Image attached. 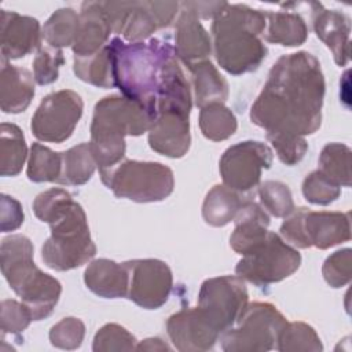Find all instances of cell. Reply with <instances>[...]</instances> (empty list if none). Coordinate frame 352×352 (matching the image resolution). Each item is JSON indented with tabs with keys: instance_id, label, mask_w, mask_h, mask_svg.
<instances>
[{
	"instance_id": "1",
	"label": "cell",
	"mask_w": 352,
	"mask_h": 352,
	"mask_svg": "<svg viewBox=\"0 0 352 352\" xmlns=\"http://www.w3.org/2000/svg\"><path fill=\"white\" fill-rule=\"evenodd\" d=\"M324 77L319 60L305 52L280 56L250 109V120L267 136H305L322 122Z\"/></svg>"
},
{
	"instance_id": "2",
	"label": "cell",
	"mask_w": 352,
	"mask_h": 352,
	"mask_svg": "<svg viewBox=\"0 0 352 352\" xmlns=\"http://www.w3.org/2000/svg\"><path fill=\"white\" fill-rule=\"evenodd\" d=\"M191 106L190 84L172 54L162 66L154 121L148 129V144L155 153L169 158L187 154L191 144Z\"/></svg>"
},
{
	"instance_id": "3",
	"label": "cell",
	"mask_w": 352,
	"mask_h": 352,
	"mask_svg": "<svg viewBox=\"0 0 352 352\" xmlns=\"http://www.w3.org/2000/svg\"><path fill=\"white\" fill-rule=\"evenodd\" d=\"M265 25V12L227 3L212 23L217 63L232 76L257 70L267 56V48L260 38Z\"/></svg>"
},
{
	"instance_id": "4",
	"label": "cell",
	"mask_w": 352,
	"mask_h": 352,
	"mask_svg": "<svg viewBox=\"0 0 352 352\" xmlns=\"http://www.w3.org/2000/svg\"><path fill=\"white\" fill-rule=\"evenodd\" d=\"M113 78L122 96L132 99L155 114L162 66L175 52L172 45L158 38L148 43H124L113 38L109 44Z\"/></svg>"
},
{
	"instance_id": "5",
	"label": "cell",
	"mask_w": 352,
	"mask_h": 352,
	"mask_svg": "<svg viewBox=\"0 0 352 352\" xmlns=\"http://www.w3.org/2000/svg\"><path fill=\"white\" fill-rule=\"evenodd\" d=\"M154 113L125 96L111 95L100 99L94 109L91 148L99 169L113 168L125 155V136L148 132Z\"/></svg>"
},
{
	"instance_id": "6",
	"label": "cell",
	"mask_w": 352,
	"mask_h": 352,
	"mask_svg": "<svg viewBox=\"0 0 352 352\" xmlns=\"http://www.w3.org/2000/svg\"><path fill=\"white\" fill-rule=\"evenodd\" d=\"M1 272L10 287L30 309L33 320L50 316L59 301L62 285L33 261V243L25 235H10L0 248Z\"/></svg>"
},
{
	"instance_id": "7",
	"label": "cell",
	"mask_w": 352,
	"mask_h": 352,
	"mask_svg": "<svg viewBox=\"0 0 352 352\" xmlns=\"http://www.w3.org/2000/svg\"><path fill=\"white\" fill-rule=\"evenodd\" d=\"M51 226V236L41 248L47 267L55 271H69L88 263L96 253L91 238L87 214L77 202L62 213Z\"/></svg>"
},
{
	"instance_id": "8",
	"label": "cell",
	"mask_w": 352,
	"mask_h": 352,
	"mask_svg": "<svg viewBox=\"0 0 352 352\" xmlns=\"http://www.w3.org/2000/svg\"><path fill=\"white\" fill-rule=\"evenodd\" d=\"M99 173L116 197L139 204L164 201L175 188L172 169L160 162L125 160L113 168L99 169Z\"/></svg>"
},
{
	"instance_id": "9",
	"label": "cell",
	"mask_w": 352,
	"mask_h": 352,
	"mask_svg": "<svg viewBox=\"0 0 352 352\" xmlns=\"http://www.w3.org/2000/svg\"><path fill=\"white\" fill-rule=\"evenodd\" d=\"M287 320L270 302L246 304L232 326L219 341L226 352H261L276 348L278 337Z\"/></svg>"
},
{
	"instance_id": "10",
	"label": "cell",
	"mask_w": 352,
	"mask_h": 352,
	"mask_svg": "<svg viewBox=\"0 0 352 352\" xmlns=\"http://www.w3.org/2000/svg\"><path fill=\"white\" fill-rule=\"evenodd\" d=\"M282 239L292 246L329 249L351 239L349 213L294 208L280 226Z\"/></svg>"
},
{
	"instance_id": "11",
	"label": "cell",
	"mask_w": 352,
	"mask_h": 352,
	"mask_svg": "<svg viewBox=\"0 0 352 352\" xmlns=\"http://www.w3.org/2000/svg\"><path fill=\"white\" fill-rule=\"evenodd\" d=\"M300 264V253L278 234L268 231L264 241L242 256L235 274L256 286H267L289 278Z\"/></svg>"
},
{
	"instance_id": "12",
	"label": "cell",
	"mask_w": 352,
	"mask_h": 352,
	"mask_svg": "<svg viewBox=\"0 0 352 352\" xmlns=\"http://www.w3.org/2000/svg\"><path fill=\"white\" fill-rule=\"evenodd\" d=\"M114 33L131 43L148 38L155 30L166 28L175 19L177 1H102Z\"/></svg>"
},
{
	"instance_id": "13",
	"label": "cell",
	"mask_w": 352,
	"mask_h": 352,
	"mask_svg": "<svg viewBox=\"0 0 352 352\" xmlns=\"http://www.w3.org/2000/svg\"><path fill=\"white\" fill-rule=\"evenodd\" d=\"M81 96L72 89L47 95L32 117V132L43 142L62 143L69 139L82 116Z\"/></svg>"
},
{
	"instance_id": "14",
	"label": "cell",
	"mask_w": 352,
	"mask_h": 352,
	"mask_svg": "<svg viewBox=\"0 0 352 352\" xmlns=\"http://www.w3.org/2000/svg\"><path fill=\"white\" fill-rule=\"evenodd\" d=\"M272 160V150L261 142L246 140L228 147L219 162L224 186L236 192L254 188L260 183L263 169H268Z\"/></svg>"
},
{
	"instance_id": "15",
	"label": "cell",
	"mask_w": 352,
	"mask_h": 352,
	"mask_svg": "<svg viewBox=\"0 0 352 352\" xmlns=\"http://www.w3.org/2000/svg\"><path fill=\"white\" fill-rule=\"evenodd\" d=\"M248 289L242 278L223 275L206 279L198 293V307L223 333L234 324L248 304Z\"/></svg>"
},
{
	"instance_id": "16",
	"label": "cell",
	"mask_w": 352,
	"mask_h": 352,
	"mask_svg": "<svg viewBox=\"0 0 352 352\" xmlns=\"http://www.w3.org/2000/svg\"><path fill=\"white\" fill-rule=\"evenodd\" d=\"M128 271L126 298L144 309H158L172 292L173 276L166 263L157 258H136L124 263Z\"/></svg>"
},
{
	"instance_id": "17",
	"label": "cell",
	"mask_w": 352,
	"mask_h": 352,
	"mask_svg": "<svg viewBox=\"0 0 352 352\" xmlns=\"http://www.w3.org/2000/svg\"><path fill=\"white\" fill-rule=\"evenodd\" d=\"M166 331L175 348L182 352L212 349L221 334L198 305L169 316Z\"/></svg>"
},
{
	"instance_id": "18",
	"label": "cell",
	"mask_w": 352,
	"mask_h": 352,
	"mask_svg": "<svg viewBox=\"0 0 352 352\" xmlns=\"http://www.w3.org/2000/svg\"><path fill=\"white\" fill-rule=\"evenodd\" d=\"M41 32L36 18L15 11L0 12V48L1 59H18L40 48Z\"/></svg>"
},
{
	"instance_id": "19",
	"label": "cell",
	"mask_w": 352,
	"mask_h": 352,
	"mask_svg": "<svg viewBox=\"0 0 352 352\" xmlns=\"http://www.w3.org/2000/svg\"><path fill=\"white\" fill-rule=\"evenodd\" d=\"M175 32V54L187 67L208 60L212 52L210 37L187 1L180 3V15Z\"/></svg>"
},
{
	"instance_id": "20",
	"label": "cell",
	"mask_w": 352,
	"mask_h": 352,
	"mask_svg": "<svg viewBox=\"0 0 352 352\" xmlns=\"http://www.w3.org/2000/svg\"><path fill=\"white\" fill-rule=\"evenodd\" d=\"M312 25L316 36L333 52L338 66H345L351 55V21L348 15L337 10H326L319 3H314Z\"/></svg>"
},
{
	"instance_id": "21",
	"label": "cell",
	"mask_w": 352,
	"mask_h": 352,
	"mask_svg": "<svg viewBox=\"0 0 352 352\" xmlns=\"http://www.w3.org/2000/svg\"><path fill=\"white\" fill-rule=\"evenodd\" d=\"M78 30L72 45L74 56H91L100 51L113 32L102 1H85L81 6Z\"/></svg>"
},
{
	"instance_id": "22",
	"label": "cell",
	"mask_w": 352,
	"mask_h": 352,
	"mask_svg": "<svg viewBox=\"0 0 352 352\" xmlns=\"http://www.w3.org/2000/svg\"><path fill=\"white\" fill-rule=\"evenodd\" d=\"M34 76L23 67L1 59L0 107L4 113H21L28 109L34 96Z\"/></svg>"
},
{
	"instance_id": "23",
	"label": "cell",
	"mask_w": 352,
	"mask_h": 352,
	"mask_svg": "<svg viewBox=\"0 0 352 352\" xmlns=\"http://www.w3.org/2000/svg\"><path fill=\"white\" fill-rule=\"evenodd\" d=\"M235 228L230 236V245L238 254H246L257 246L268 234L270 217L256 202L243 201L235 216Z\"/></svg>"
},
{
	"instance_id": "24",
	"label": "cell",
	"mask_w": 352,
	"mask_h": 352,
	"mask_svg": "<svg viewBox=\"0 0 352 352\" xmlns=\"http://www.w3.org/2000/svg\"><path fill=\"white\" fill-rule=\"evenodd\" d=\"M85 286L99 297L121 298L128 293V271L109 258L94 260L84 272Z\"/></svg>"
},
{
	"instance_id": "25",
	"label": "cell",
	"mask_w": 352,
	"mask_h": 352,
	"mask_svg": "<svg viewBox=\"0 0 352 352\" xmlns=\"http://www.w3.org/2000/svg\"><path fill=\"white\" fill-rule=\"evenodd\" d=\"M192 76L195 104L202 109L209 103H224L228 98V82L209 62L204 60L188 67Z\"/></svg>"
},
{
	"instance_id": "26",
	"label": "cell",
	"mask_w": 352,
	"mask_h": 352,
	"mask_svg": "<svg viewBox=\"0 0 352 352\" xmlns=\"http://www.w3.org/2000/svg\"><path fill=\"white\" fill-rule=\"evenodd\" d=\"M242 204L236 191L224 184H216L205 197L202 217L212 227H224L235 219Z\"/></svg>"
},
{
	"instance_id": "27",
	"label": "cell",
	"mask_w": 352,
	"mask_h": 352,
	"mask_svg": "<svg viewBox=\"0 0 352 352\" xmlns=\"http://www.w3.org/2000/svg\"><path fill=\"white\" fill-rule=\"evenodd\" d=\"M268 22L265 41L285 47H297L304 44L308 36L305 21L294 12H265Z\"/></svg>"
},
{
	"instance_id": "28",
	"label": "cell",
	"mask_w": 352,
	"mask_h": 352,
	"mask_svg": "<svg viewBox=\"0 0 352 352\" xmlns=\"http://www.w3.org/2000/svg\"><path fill=\"white\" fill-rule=\"evenodd\" d=\"M28 147L19 126L3 122L0 126V175L16 176L26 161Z\"/></svg>"
},
{
	"instance_id": "29",
	"label": "cell",
	"mask_w": 352,
	"mask_h": 352,
	"mask_svg": "<svg viewBox=\"0 0 352 352\" xmlns=\"http://www.w3.org/2000/svg\"><path fill=\"white\" fill-rule=\"evenodd\" d=\"M96 166L91 144H77L62 153V172L58 184L81 186L92 177Z\"/></svg>"
},
{
	"instance_id": "30",
	"label": "cell",
	"mask_w": 352,
	"mask_h": 352,
	"mask_svg": "<svg viewBox=\"0 0 352 352\" xmlns=\"http://www.w3.org/2000/svg\"><path fill=\"white\" fill-rule=\"evenodd\" d=\"M73 69L76 76L88 84L100 88L116 87L107 44L91 56H74Z\"/></svg>"
},
{
	"instance_id": "31",
	"label": "cell",
	"mask_w": 352,
	"mask_h": 352,
	"mask_svg": "<svg viewBox=\"0 0 352 352\" xmlns=\"http://www.w3.org/2000/svg\"><path fill=\"white\" fill-rule=\"evenodd\" d=\"M199 128L202 135L213 142H221L232 136L238 128L234 113L224 103H209L199 111Z\"/></svg>"
},
{
	"instance_id": "32",
	"label": "cell",
	"mask_w": 352,
	"mask_h": 352,
	"mask_svg": "<svg viewBox=\"0 0 352 352\" xmlns=\"http://www.w3.org/2000/svg\"><path fill=\"white\" fill-rule=\"evenodd\" d=\"M80 15L73 8L56 10L41 29L45 43L54 48L73 45L78 30Z\"/></svg>"
},
{
	"instance_id": "33",
	"label": "cell",
	"mask_w": 352,
	"mask_h": 352,
	"mask_svg": "<svg viewBox=\"0 0 352 352\" xmlns=\"http://www.w3.org/2000/svg\"><path fill=\"white\" fill-rule=\"evenodd\" d=\"M62 172V153H55L51 148L33 143L29 153L28 177L34 183H58Z\"/></svg>"
},
{
	"instance_id": "34",
	"label": "cell",
	"mask_w": 352,
	"mask_h": 352,
	"mask_svg": "<svg viewBox=\"0 0 352 352\" xmlns=\"http://www.w3.org/2000/svg\"><path fill=\"white\" fill-rule=\"evenodd\" d=\"M319 170L340 187L351 186V150L342 143H329L319 155Z\"/></svg>"
},
{
	"instance_id": "35",
	"label": "cell",
	"mask_w": 352,
	"mask_h": 352,
	"mask_svg": "<svg viewBox=\"0 0 352 352\" xmlns=\"http://www.w3.org/2000/svg\"><path fill=\"white\" fill-rule=\"evenodd\" d=\"M276 349L280 352H318L323 349V345L312 326L304 322H287L278 337Z\"/></svg>"
},
{
	"instance_id": "36",
	"label": "cell",
	"mask_w": 352,
	"mask_h": 352,
	"mask_svg": "<svg viewBox=\"0 0 352 352\" xmlns=\"http://www.w3.org/2000/svg\"><path fill=\"white\" fill-rule=\"evenodd\" d=\"M258 195L261 205L275 217H287L294 210V202L290 188L275 180H267L260 184Z\"/></svg>"
},
{
	"instance_id": "37",
	"label": "cell",
	"mask_w": 352,
	"mask_h": 352,
	"mask_svg": "<svg viewBox=\"0 0 352 352\" xmlns=\"http://www.w3.org/2000/svg\"><path fill=\"white\" fill-rule=\"evenodd\" d=\"M70 192L63 188H51L38 194L33 202L36 217L44 223H54L72 205Z\"/></svg>"
},
{
	"instance_id": "38",
	"label": "cell",
	"mask_w": 352,
	"mask_h": 352,
	"mask_svg": "<svg viewBox=\"0 0 352 352\" xmlns=\"http://www.w3.org/2000/svg\"><path fill=\"white\" fill-rule=\"evenodd\" d=\"M136 348V338L125 327L117 323H107L98 330L94 337L92 349L95 352H120Z\"/></svg>"
},
{
	"instance_id": "39",
	"label": "cell",
	"mask_w": 352,
	"mask_h": 352,
	"mask_svg": "<svg viewBox=\"0 0 352 352\" xmlns=\"http://www.w3.org/2000/svg\"><path fill=\"white\" fill-rule=\"evenodd\" d=\"M302 194L311 204L329 205L340 197L341 187L318 169L304 179Z\"/></svg>"
},
{
	"instance_id": "40",
	"label": "cell",
	"mask_w": 352,
	"mask_h": 352,
	"mask_svg": "<svg viewBox=\"0 0 352 352\" xmlns=\"http://www.w3.org/2000/svg\"><path fill=\"white\" fill-rule=\"evenodd\" d=\"M65 63L62 50L54 47H40L33 60L34 81L40 85H47L58 80L59 67Z\"/></svg>"
},
{
	"instance_id": "41",
	"label": "cell",
	"mask_w": 352,
	"mask_h": 352,
	"mask_svg": "<svg viewBox=\"0 0 352 352\" xmlns=\"http://www.w3.org/2000/svg\"><path fill=\"white\" fill-rule=\"evenodd\" d=\"M85 326L81 319L67 316L54 324L50 330V341L60 349H77L84 340Z\"/></svg>"
},
{
	"instance_id": "42",
	"label": "cell",
	"mask_w": 352,
	"mask_h": 352,
	"mask_svg": "<svg viewBox=\"0 0 352 352\" xmlns=\"http://www.w3.org/2000/svg\"><path fill=\"white\" fill-rule=\"evenodd\" d=\"M351 253L352 250L345 248L324 260L322 274L331 287H342L351 282Z\"/></svg>"
},
{
	"instance_id": "43",
	"label": "cell",
	"mask_w": 352,
	"mask_h": 352,
	"mask_svg": "<svg viewBox=\"0 0 352 352\" xmlns=\"http://www.w3.org/2000/svg\"><path fill=\"white\" fill-rule=\"evenodd\" d=\"M267 139L271 142L272 147L275 148L278 158L285 165H289V166L298 164L304 158L308 150V143L302 136L271 135V136H267Z\"/></svg>"
},
{
	"instance_id": "44",
	"label": "cell",
	"mask_w": 352,
	"mask_h": 352,
	"mask_svg": "<svg viewBox=\"0 0 352 352\" xmlns=\"http://www.w3.org/2000/svg\"><path fill=\"white\" fill-rule=\"evenodd\" d=\"M1 330L3 334L11 333L18 334L23 331L30 322L33 320L30 309L23 302L15 300H3L1 301Z\"/></svg>"
},
{
	"instance_id": "45",
	"label": "cell",
	"mask_w": 352,
	"mask_h": 352,
	"mask_svg": "<svg viewBox=\"0 0 352 352\" xmlns=\"http://www.w3.org/2000/svg\"><path fill=\"white\" fill-rule=\"evenodd\" d=\"M1 231L10 232L19 228L23 223L22 205L12 197L1 195V210H0Z\"/></svg>"
},
{
	"instance_id": "46",
	"label": "cell",
	"mask_w": 352,
	"mask_h": 352,
	"mask_svg": "<svg viewBox=\"0 0 352 352\" xmlns=\"http://www.w3.org/2000/svg\"><path fill=\"white\" fill-rule=\"evenodd\" d=\"M187 4L195 11L198 16H202L205 19L216 18L220 11L226 7V1H187Z\"/></svg>"
},
{
	"instance_id": "47",
	"label": "cell",
	"mask_w": 352,
	"mask_h": 352,
	"mask_svg": "<svg viewBox=\"0 0 352 352\" xmlns=\"http://www.w3.org/2000/svg\"><path fill=\"white\" fill-rule=\"evenodd\" d=\"M136 351H169L170 346H168L161 338H146L142 342H139L135 348Z\"/></svg>"
}]
</instances>
